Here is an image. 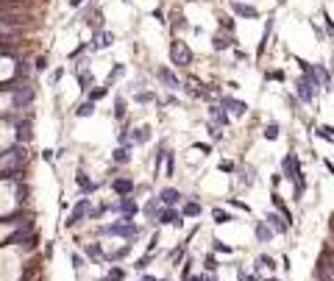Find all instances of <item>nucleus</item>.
I'll list each match as a JSON object with an SVG mask.
<instances>
[{"label":"nucleus","instance_id":"1","mask_svg":"<svg viewBox=\"0 0 334 281\" xmlns=\"http://www.w3.org/2000/svg\"><path fill=\"white\" fill-rule=\"evenodd\" d=\"M173 59H176V62H181V64H189V50H186L184 45H173Z\"/></svg>","mask_w":334,"mask_h":281},{"label":"nucleus","instance_id":"2","mask_svg":"<svg viewBox=\"0 0 334 281\" xmlns=\"http://www.w3.org/2000/svg\"><path fill=\"white\" fill-rule=\"evenodd\" d=\"M162 223H173V226H181V217L176 211H164L162 214Z\"/></svg>","mask_w":334,"mask_h":281},{"label":"nucleus","instance_id":"3","mask_svg":"<svg viewBox=\"0 0 334 281\" xmlns=\"http://www.w3.org/2000/svg\"><path fill=\"white\" fill-rule=\"evenodd\" d=\"M179 192H176V189H164V192H162V201L164 203H176V201H179Z\"/></svg>","mask_w":334,"mask_h":281},{"label":"nucleus","instance_id":"4","mask_svg":"<svg viewBox=\"0 0 334 281\" xmlns=\"http://www.w3.org/2000/svg\"><path fill=\"white\" fill-rule=\"evenodd\" d=\"M237 14H245V17H257V8H251V6H242V3H237Z\"/></svg>","mask_w":334,"mask_h":281},{"label":"nucleus","instance_id":"5","mask_svg":"<svg viewBox=\"0 0 334 281\" xmlns=\"http://www.w3.org/2000/svg\"><path fill=\"white\" fill-rule=\"evenodd\" d=\"M298 92H301L303 101H312V89H309V84H306V81H301V84H298Z\"/></svg>","mask_w":334,"mask_h":281},{"label":"nucleus","instance_id":"6","mask_svg":"<svg viewBox=\"0 0 334 281\" xmlns=\"http://www.w3.org/2000/svg\"><path fill=\"white\" fill-rule=\"evenodd\" d=\"M159 78H162V81H164V84H167V86H179V81L173 78V75H170V72H167V70H159Z\"/></svg>","mask_w":334,"mask_h":281},{"label":"nucleus","instance_id":"7","mask_svg":"<svg viewBox=\"0 0 334 281\" xmlns=\"http://www.w3.org/2000/svg\"><path fill=\"white\" fill-rule=\"evenodd\" d=\"M267 220L273 223V228H276V231H284V228H287L284 223H281V217H279V214H267Z\"/></svg>","mask_w":334,"mask_h":281},{"label":"nucleus","instance_id":"8","mask_svg":"<svg viewBox=\"0 0 334 281\" xmlns=\"http://www.w3.org/2000/svg\"><path fill=\"white\" fill-rule=\"evenodd\" d=\"M184 214L195 217V214H201V206H198V203H186V206H184Z\"/></svg>","mask_w":334,"mask_h":281},{"label":"nucleus","instance_id":"9","mask_svg":"<svg viewBox=\"0 0 334 281\" xmlns=\"http://www.w3.org/2000/svg\"><path fill=\"white\" fill-rule=\"evenodd\" d=\"M223 103H225V106H231V109H234V111H237V114H242V111H245V103H237V101H228V98H225V101H223Z\"/></svg>","mask_w":334,"mask_h":281},{"label":"nucleus","instance_id":"10","mask_svg":"<svg viewBox=\"0 0 334 281\" xmlns=\"http://www.w3.org/2000/svg\"><path fill=\"white\" fill-rule=\"evenodd\" d=\"M106 45H111V34H101L98 42H95V47H106Z\"/></svg>","mask_w":334,"mask_h":281},{"label":"nucleus","instance_id":"11","mask_svg":"<svg viewBox=\"0 0 334 281\" xmlns=\"http://www.w3.org/2000/svg\"><path fill=\"white\" fill-rule=\"evenodd\" d=\"M215 47H218V50L228 47V36H218V39H215Z\"/></svg>","mask_w":334,"mask_h":281},{"label":"nucleus","instance_id":"12","mask_svg":"<svg viewBox=\"0 0 334 281\" xmlns=\"http://www.w3.org/2000/svg\"><path fill=\"white\" fill-rule=\"evenodd\" d=\"M215 220H218V223H228V220H231V217H228V214H225V211H215Z\"/></svg>","mask_w":334,"mask_h":281},{"label":"nucleus","instance_id":"13","mask_svg":"<svg viewBox=\"0 0 334 281\" xmlns=\"http://www.w3.org/2000/svg\"><path fill=\"white\" fill-rule=\"evenodd\" d=\"M276 131H279V128H276V123H270L267 128H264V137H270V140H273V137H276Z\"/></svg>","mask_w":334,"mask_h":281},{"label":"nucleus","instance_id":"14","mask_svg":"<svg viewBox=\"0 0 334 281\" xmlns=\"http://www.w3.org/2000/svg\"><path fill=\"white\" fill-rule=\"evenodd\" d=\"M78 114H92V103H84V106L78 109Z\"/></svg>","mask_w":334,"mask_h":281},{"label":"nucleus","instance_id":"15","mask_svg":"<svg viewBox=\"0 0 334 281\" xmlns=\"http://www.w3.org/2000/svg\"><path fill=\"white\" fill-rule=\"evenodd\" d=\"M117 189H120V192H128V189H131V184H128V181H120V184H117Z\"/></svg>","mask_w":334,"mask_h":281},{"label":"nucleus","instance_id":"16","mask_svg":"<svg viewBox=\"0 0 334 281\" xmlns=\"http://www.w3.org/2000/svg\"><path fill=\"white\" fill-rule=\"evenodd\" d=\"M240 281H254V279H251V276H240Z\"/></svg>","mask_w":334,"mask_h":281},{"label":"nucleus","instance_id":"17","mask_svg":"<svg viewBox=\"0 0 334 281\" xmlns=\"http://www.w3.org/2000/svg\"><path fill=\"white\" fill-rule=\"evenodd\" d=\"M78 3H81V0H73V6H78Z\"/></svg>","mask_w":334,"mask_h":281},{"label":"nucleus","instance_id":"18","mask_svg":"<svg viewBox=\"0 0 334 281\" xmlns=\"http://www.w3.org/2000/svg\"><path fill=\"white\" fill-rule=\"evenodd\" d=\"M270 281H276V279H270Z\"/></svg>","mask_w":334,"mask_h":281},{"label":"nucleus","instance_id":"19","mask_svg":"<svg viewBox=\"0 0 334 281\" xmlns=\"http://www.w3.org/2000/svg\"><path fill=\"white\" fill-rule=\"evenodd\" d=\"M0 234H3V231H0Z\"/></svg>","mask_w":334,"mask_h":281}]
</instances>
